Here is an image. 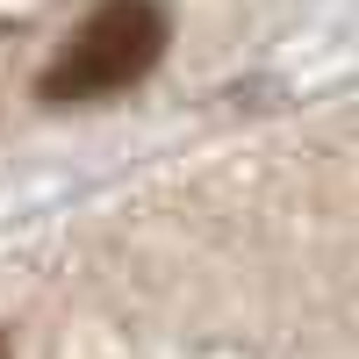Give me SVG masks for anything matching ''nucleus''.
I'll return each mask as SVG.
<instances>
[{
	"label": "nucleus",
	"mask_w": 359,
	"mask_h": 359,
	"mask_svg": "<svg viewBox=\"0 0 359 359\" xmlns=\"http://www.w3.org/2000/svg\"><path fill=\"white\" fill-rule=\"evenodd\" d=\"M165 50V15L158 0H108L79 22V36L57 50V65L43 72L36 94L43 101H94V94H115V86H130L158 65Z\"/></svg>",
	"instance_id": "f257e3e1"
},
{
	"label": "nucleus",
	"mask_w": 359,
	"mask_h": 359,
	"mask_svg": "<svg viewBox=\"0 0 359 359\" xmlns=\"http://www.w3.org/2000/svg\"><path fill=\"white\" fill-rule=\"evenodd\" d=\"M0 352H8V345H0Z\"/></svg>",
	"instance_id": "f03ea898"
}]
</instances>
